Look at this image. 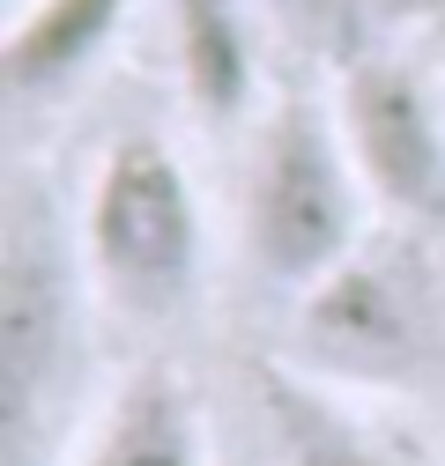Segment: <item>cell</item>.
<instances>
[{
    "instance_id": "cell-1",
    "label": "cell",
    "mask_w": 445,
    "mask_h": 466,
    "mask_svg": "<svg viewBox=\"0 0 445 466\" xmlns=\"http://www.w3.org/2000/svg\"><path fill=\"white\" fill-rule=\"evenodd\" d=\"M371 193L334 96H274L238 163V252L260 289L305 297L371 245Z\"/></svg>"
},
{
    "instance_id": "cell-2",
    "label": "cell",
    "mask_w": 445,
    "mask_h": 466,
    "mask_svg": "<svg viewBox=\"0 0 445 466\" xmlns=\"http://www.w3.org/2000/svg\"><path fill=\"white\" fill-rule=\"evenodd\" d=\"M82 304L89 274L52 193L16 178L0 222V451L8 466L67 459V407L82 378Z\"/></svg>"
},
{
    "instance_id": "cell-3",
    "label": "cell",
    "mask_w": 445,
    "mask_h": 466,
    "mask_svg": "<svg viewBox=\"0 0 445 466\" xmlns=\"http://www.w3.org/2000/svg\"><path fill=\"white\" fill-rule=\"evenodd\" d=\"M75 245L89 297L134 326H171L193 311L208 274V215L193 170L156 134H119L75 208Z\"/></svg>"
},
{
    "instance_id": "cell-4",
    "label": "cell",
    "mask_w": 445,
    "mask_h": 466,
    "mask_svg": "<svg viewBox=\"0 0 445 466\" xmlns=\"http://www.w3.org/2000/svg\"><path fill=\"white\" fill-rule=\"evenodd\" d=\"M409 245H364L357 259H342L319 289L297 297V326H290L297 370L378 400L423 385L445 363V304L423 252L409 267Z\"/></svg>"
},
{
    "instance_id": "cell-5",
    "label": "cell",
    "mask_w": 445,
    "mask_h": 466,
    "mask_svg": "<svg viewBox=\"0 0 445 466\" xmlns=\"http://www.w3.org/2000/svg\"><path fill=\"white\" fill-rule=\"evenodd\" d=\"M334 119L371 208L401 238H445V67L401 45H364L342 60Z\"/></svg>"
},
{
    "instance_id": "cell-6",
    "label": "cell",
    "mask_w": 445,
    "mask_h": 466,
    "mask_svg": "<svg viewBox=\"0 0 445 466\" xmlns=\"http://www.w3.org/2000/svg\"><path fill=\"white\" fill-rule=\"evenodd\" d=\"M253 422H260V466H416L371 422L364 392H342L297 363L260 370Z\"/></svg>"
},
{
    "instance_id": "cell-7",
    "label": "cell",
    "mask_w": 445,
    "mask_h": 466,
    "mask_svg": "<svg viewBox=\"0 0 445 466\" xmlns=\"http://www.w3.org/2000/svg\"><path fill=\"white\" fill-rule=\"evenodd\" d=\"M60 466H215L208 415L171 363H141L104 392V407L75 430Z\"/></svg>"
},
{
    "instance_id": "cell-8",
    "label": "cell",
    "mask_w": 445,
    "mask_h": 466,
    "mask_svg": "<svg viewBox=\"0 0 445 466\" xmlns=\"http://www.w3.org/2000/svg\"><path fill=\"white\" fill-rule=\"evenodd\" d=\"M127 15H134V0H16L8 45H0L8 104L16 111L67 104L104 67V52L119 45Z\"/></svg>"
},
{
    "instance_id": "cell-9",
    "label": "cell",
    "mask_w": 445,
    "mask_h": 466,
    "mask_svg": "<svg viewBox=\"0 0 445 466\" xmlns=\"http://www.w3.org/2000/svg\"><path fill=\"white\" fill-rule=\"evenodd\" d=\"M171 67L193 119L238 127L260 104V45L245 0H171Z\"/></svg>"
}]
</instances>
